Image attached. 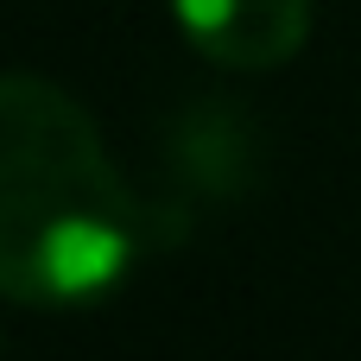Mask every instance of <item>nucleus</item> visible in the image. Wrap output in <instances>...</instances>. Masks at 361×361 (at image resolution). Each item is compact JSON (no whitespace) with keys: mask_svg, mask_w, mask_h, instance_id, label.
<instances>
[{"mask_svg":"<svg viewBox=\"0 0 361 361\" xmlns=\"http://www.w3.org/2000/svg\"><path fill=\"white\" fill-rule=\"evenodd\" d=\"M171 13L222 70H279L311 38V0H171Z\"/></svg>","mask_w":361,"mask_h":361,"instance_id":"obj_2","label":"nucleus"},{"mask_svg":"<svg viewBox=\"0 0 361 361\" xmlns=\"http://www.w3.org/2000/svg\"><path fill=\"white\" fill-rule=\"evenodd\" d=\"M178 235L184 209H159L114 171L82 102L25 70L0 82V292L13 305L82 311Z\"/></svg>","mask_w":361,"mask_h":361,"instance_id":"obj_1","label":"nucleus"}]
</instances>
